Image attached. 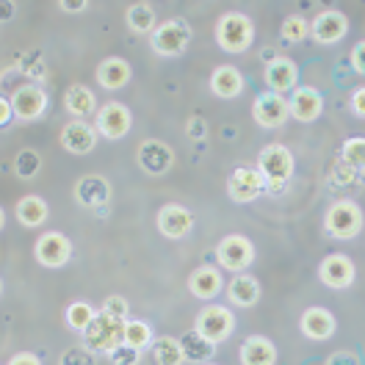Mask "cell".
Listing matches in <instances>:
<instances>
[{"label":"cell","mask_w":365,"mask_h":365,"mask_svg":"<svg viewBox=\"0 0 365 365\" xmlns=\"http://www.w3.org/2000/svg\"><path fill=\"white\" fill-rule=\"evenodd\" d=\"M222 288H225L222 285V274L213 266H200L197 272H191V277H188V291L197 299H202V302L216 299L222 294Z\"/></svg>","instance_id":"cell-23"},{"label":"cell","mask_w":365,"mask_h":365,"mask_svg":"<svg viewBox=\"0 0 365 365\" xmlns=\"http://www.w3.org/2000/svg\"><path fill=\"white\" fill-rule=\"evenodd\" d=\"M263 191H266V178L260 175V169L241 166V169H235V172L227 178L230 200L238 202V205H247V202H252V200H257Z\"/></svg>","instance_id":"cell-11"},{"label":"cell","mask_w":365,"mask_h":365,"mask_svg":"<svg viewBox=\"0 0 365 365\" xmlns=\"http://www.w3.org/2000/svg\"><path fill=\"white\" fill-rule=\"evenodd\" d=\"M341 160L349 163L354 172H365V136H354L343 141Z\"/></svg>","instance_id":"cell-33"},{"label":"cell","mask_w":365,"mask_h":365,"mask_svg":"<svg viewBox=\"0 0 365 365\" xmlns=\"http://www.w3.org/2000/svg\"><path fill=\"white\" fill-rule=\"evenodd\" d=\"M200 335H205L207 341H213L216 346L222 341H227L235 329V316L232 310L225 307V304H207L200 310L197 316V327H194Z\"/></svg>","instance_id":"cell-7"},{"label":"cell","mask_w":365,"mask_h":365,"mask_svg":"<svg viewBox=\"0 0 365 365\" xmlns=\"http://www.w3.org/2000/svg\"><path fill=\"white\" fill-rule=\"evenodd\" d=\"M335 327H338V321L327 307H307L299 319L302 335L310 341H329L335 335Z\"/></svg>","instance_id":"cell-19"},{"label":"cell","mask_w":365,"mask_h":365,"mask_svg":"<svg viewBox=\"0 0 365 365\" xmlns=\"http://www.w3.org/2000/svg\"><path fill=\"white\" fill-rule=\"evenodd\" d=\"M58 365H94V351L89 346H72L61 354Z\"/></svg>","instance_id":"cell-38"},{"label":"cell","mask_w":365,"mask_h":365,"mask_svg":"<svg viewBox=\"0 0 365 365\" xmlns=\"http://www.w3.org/2000/svg\"><path fill=\"white\" fill-rule=\"evenodd\" d=\"M39 169H42V155H39L36 150H23V153L14 158V175L23 178V180L36 178Z\"/></svg>","instance_id":"cell-35"},{"label":"cell","mask_w":365,"mask_h":365,"mask_svg":"<svg viewBox=\"0 0 365 365\" xmlns=\"http://www.w3.org/2000/svg\"><path fill=\"white\" fill-rule=\"evenodd\" d=\"M351 111L365 119V86L351 94Z\"/></svg>","instance_id":"cell-47"},{"label":"cell","mask_w":365,"mask_h":365,"mask_svg":"<svg viewBox=\"0 0 365 365\" xmlns=\"http://www.w3.org/2000/svg\"><path fill=\"white\" fill-rule=\"evenodd\" d=\"M297 81H299V67L291 58L279 56L277 61L266 64V83H269V91H274V94L294 91L297 89Z\"/></svg>","instance_id":"cell-21"},{"label":"cell","mask_w":365,"mask_h":365,"mask_svg":"<svg viewBox=\"0 0 365 365\" xmlns=\"http://www.w3.org/2000/svg\"><path fill=\"white\" fill-rule=\"evenodd\" d=\"M205 365H216V363H205Z\"/></svg>","instance_id":"cell-50"},{"label":"cell","mask_w":365,"mask_h":365,"mask_svg":"<svg viewBox=\"0 0 365 365\" xmlns=\"http://www.w3.org/2000/svg\"><path fill=\"white\" fill-rule=\"evenodd\" d=\"M150 360L153 365H182L185 357H182L180 338H169V335L155 338L150 346Z\"/></svg>","instance_id":"cell-29"},{"label":"cell","mask_w":365,"mask_h":365,"mask_svg":"<svg viewBox=\"0 0 365 365\" xmlns=\"http://www.w3.org/2000/svg\"><path fill=\"white\" fill-rule=\"evenodd\" d=\"M319 277L327 288L343 291V288H349V285L354 282V263H351L349 255L335 252V255L324 257V263L319 266Z\"/></svg>","instance_id":"cell-13"},{"label":"cell","mask_w":365,"mask_h":365,"mask_svg":"<svg viewBox=\"0 0 365 365\" xmlns=\"http://www.w3.org/2000/svg\"><path fill=\"white\" fill-rule=\"evenodd\" d=\"M252 116H255V122L260 128H269V130L272 128H282L288 122V116H291V106H288V100L282 94L263 91L252 103Z\"/></svg>","instance_id":"cell-10"},{"label":"cell","mask_w":365,"mask_h":365,"mask_svg":"<svg viewBox=\"0 0 365 365\" xmlns=\"http://www.w3.org/2000/svg\"><path fill=\"white\" fill-rule=\"evenodd\" d=\"M216 260H219L222 269L241 274L255 263V247H252V241L247 235H227L216 247Z\"/></svg>","instance_id":"cell-6"},{"label":"cell","mask_w":365,"mask_h":365,"mask_svg":"<svg viewBox=\"0 0 365 365\" xmlns=\"http://www.w3.org/2000/svg\"><path fill=\"white\" fill-rule=\"evenodd\" d=\"M6 365H42V360L36 354H31V351H20V354H14Z\"/></svg>","instance_id":"cell-45"},{"label":"cell","mask_w":365,"mask_h":365,"mask_svg":"<svg viewBox=\"0 0 365 365\" xmlns=\"http://www.w3.org/2000/svg\"><path fill=\"white\" fill-rule=\"evenodd\" d=\"M58 9H61V11H86L89 3H86V0H61Z\"/></svg>","instance_id":"cell-48"},{"label":"cell","mask_w":365,"mask_h":365,"mask_svg":"<svg viewBox=\"0 0 365 365\" xmlns=\"http://www.w3.org/2000/svg\"><path fill=\"white\" fill-rule=\"evenodd\" d=\"M106 357H108V363L111 365H138V360H141V349H133V346L122 343L119 349H114V351L106 354Z\"/></svg>","instance_id":"cell-39"},{"label":"cell","mask_w":365,"mask_h":365,"mask_svg":"<svg viewBox=\"0 0 365 365\" xmlns=\"http://www.w3.org/2000/svg\"><path fill=\"white\" fill-rule=\"evenodd\" d=\"M210 91L216 97H222V100H232V97H238L244 91V75L232 64H222L210 75Z\"/></svg>","instance_id":"cell-24"},{"label":"cell","mask_w":365,"mask_h":365,"mask_svg":"<svg viewBox=\"0 0 365 365\" xmlns=\"http://www.w3.org/2000/svg\"><path fill=\"white\" fill-rule=\"evenodd\" d=\"M64 106H67V111L75 119H83V116H89L97 111V97H94V91L89 86H83V83H72L67 91H64Z\"/></svg>","instance_id":"cell-28"},{"label":"cell","mask_w":365,"mask_h":365,"mask_svg":"<svg viewBox=\"0 0 365 365\" xmlns=\"http://www.w3.org/2000/svg\"><path fill=\"white\" fill-rule=\"evenodd\" d=\"M288 106L297 122H316L324 114V94L313 86H297L288 97Z\"/></svg>","instance_id":"cell-15"},{"label":"cell","mask_w":365,"mask_h":365,"mask_svg":"<svg viewBox=\"0 0 365 365\" xmlns=\"http://www.w3.org/2000/svg\"><path fill=\"white\" fill-rule=\"evenodd\" d=\"M260 282L252 274H238L235 279H230L227 285V299L235 307H252L260 302Z\"/></svg>","instance_id":"cell-26"},{"label":"cell","mask_w":365,"mask_h":365,"mask_svg":"<svg viewBox=\"0 0 365 365\" xmlns=\"http://www.w3.org/2000/svg\"><path fill=\"white\" fill-rule=\"evenodd\" d=\"M191 25L185 23V20H166V23H160L153 34H150V47H153V53H158L163 58H175V56H182L185 53V47L191 42Z\"/></svg>","instance_id":"cell-5"},{"label":"cell","mask_w":365,"mask_h":365,"mask_svg":"<svg viewBox=\"0 0 365 365\" xmlns=\"http://www.w3.org/2000/svg\"><path fill=\"white\" fill-rule=\"evenodd\" d=\"M94 319H97V310L91 307L89 302H72L67 307V324L75 332H86Z\"/></svg>","instance_id":"cell-32"},{"label":"cell","mask_w":365,"mask_h":365,"mask_svg":"<svg viewBox=\"0 0 365 365\" xmlns=\"http://www.w3.org/2000/svg\"><path fill=\"white\" fill-rule=\"evenodd\" d=\"M97 133L106 138H111V141H119V138H125L130 133V128H133V116H130V108L125 106V103H119V100H111V103H106L100 111H97Z\"/></svg>","instance_id":"cell-9"},{"label":"cell","mask_w":365,"mask_h":365,"mask_svg":"<svg viewBox=\"0 0 365 365\" xmlns=\"http://www.w3.org/2000/svg\"><path fill=\"white\" fill-rule=\"evenodd\" d=\"M255 42V25L241 11H227L216 23V45L225 53H244Z\"/></svg>","instance_id":"cell-2"},{"label":"cell","mask_w":365,"mask_h":365,"mask_svg":"<svg viewBox=\"0 0 365 365\" xmlns=\"http://www.w3.org/2000/svg\"><path fill=\"white\" fill-rule=\"evenodd\" d=\"M125 20H128V28H130L133 34H153V31L158 28V25H155V9H153L150 3H133V6L128 9Z\"/></svg>","instance_id":"cell-31"},{"label":"cell","mask_w":365,"mask_h":365,"mask_svg":"<svg viewBox=\"0 0 365 365\" xmlns=\"http://www.w3.org/2000/svg\"><path fill=\"white\" fill-rule=\"evenodd\" d=\"M75 200L83 207L100 210L111 200V182L106 178H100V175H86V178H81L75 182Z\"/></svg>","instance_id":"cell-20"},{"label":"cell","mask_w":365,"mask_h":365,"mask_svg":"<svg viewBox=\"0 0 365 365\" xmlns=\"http://www.w3.org/2000/svg\"><path fill=\"white\" fill-rule=\"evenodd\" d=\"M11 116H14V106H11V97H3V100H0V125L6 128V125L11 122Z\"/></svg>","instance_id":"cell-46"},{"label":"cell","mask_w":365,"mask_h":365,"mask_svg":"<svg viewBox=\"0 0 365 365\" xmlns=\"http://www.w3.org/2000/svg\"><path fill=\"white\" fill-rule=\"evenodd\" d=\"M324 365H360V360H357L354 351H335V354L327 357V363Z\"/></svg>","instance_id":"cell-42"},{"label":"cell","mask_w":365,"mask_h":365,"mask_svg":"<svg viewBox=\"0 0 365 365\" xmlns=\"http://www.w3.org/2000/svg\"><path fill=\"white\" fill-rule=\"evenodd\" d=\"M307 34H310V25H307V20H304V17L291 14V17H285V20H282V39H285L288 45H297V42H302Z\"/></svg>","instance_id":"cell-36"},{"label":"cell","mask_w":365,"mask_h":365,"mask_svg":"<svg viewBox=\"0 0 365 365\" xmlns=\"http://www.w3.org/2000/svg\"><path fill=\"white\" fill-rule=\"evenodd\" d=\"M138 166L147 172V175H163V172H169L172 169V163H175V153L158 141V138H147V141H141L138 144Z\"/></svg>","instance_id":"cell-16"},{"label":"cell","mask_w":365,"mask_h":365,"mask_svg":"<svg viewBox=\"0 0 365 365\" xmlns=\"http://www.w3.org/2000/svg\"><path fill=\"white\" fill-rule=\"evenodd\" d=\"M130 75H133L130 64L119 56H111L97 67V83L108 91H119L130 83Z\"/></svg>","instance_id":"cell-22"},{"label":"cell","mask_w":365,"mask_h":365,"mask_svg":"<svg viewBox=\"0 0 365 365\" xmlns=\"http://www.w3.org/2000/svg\"><path fill=\"white\" fill-rule=\"evenodd\" d=\"M128 302L122 297H108L106 299V304H103V313H108V316H114V319H125L128 321Z\"/></svg>","instance_id":"cell-41"},{"label":"cell","mask_w":365,"mask_h":365,"mask_svg":"<svg viewBox=\"0 0 365 365\" xmlns=\"http://www.w3.org/2000/svg\"><path fill=\"white\" fill-rule=\"evenodd\" d=\"M185 133L191 138H202L207 133V125H205V119L202 116H194L191 122H188V128H185Z\"/></svg>","instance_id":"cell-44"},{"label":"cell","mask_w":365,"mask_h":365,"mask_svg":"<svg viewBox=\"0 0 365 365\" xmlns=\"http://www.w3.org/2000/svg\"><path fill=\"white\" fill-rule=\"evenodd\" d=\"M14 213H17V222L20 225H25V227H39V225L47 222V202L42 197H36V194H28V197H23L17 202Z\"/></svg>","instance_id":"cell-30"},{"label":"cell","mask_w":365,"mask_h":365,"mask_svg":"<svg viewBox=\"0 0 365 365\" xmlns=\"http://www.w3.org/2000/svg\"><path fill=\"white\" fill-rule=\"evenodd\" d=\"M277 58H279V56H277L274 47H266V50H263V61H266V64H272V61H277Z\"/></svg>","instance_id":"cell-49"},{"label":"cell","mask_w":365,"mask_h":365,"mask_svg":"<svg viewBox=\"0 0 365 365\" xmlns=\"http://www.w3.org/2000/svg\"><path fill=\"white\" fill-rule=\"evenodd\" d=\"M180 346H182V357H185V363L205 365V363H210L213 354H216V343L207 341L205 335H200L197 329L185 332V335L180 338Z\"/></svg>","instance_id":"cell-27"},{"label":"cell","mask_w":365,"mask_h":365,"mask_svg":"<svg viewBox=\"0 0 365 365\" xmlns=\"http://www.w3.org/2000/svg\"><path fill=\"white\" fill-rule=\"evenodd\" d=\"M241 365H274L277 363V346L263 335H250L241 343Z\"/></svg>","instance_id":"cell-25"},{"label":"cell","mask_w":365,"mask_h":365,"mask_svg":"<svg viewBox=\"0 0 365 365\" xmlns=\"http://www.w3.org/2000/svg\"><path fill=\"white\" fill-rule=\"evenodd\" d=\"M357 175H360V172H354L349 163H343V160H341V163L332 169V175H329V182H332V185H351V182L357 180Z\"/></svg>","instance_id":"cell-40"},{"label":"cell","mask_w":365,"mask_h":365,"mask_svg":"<svg viewBox=\"0 0 365 365\" xmlns=\"http://www.w3.org/2000/svg\"><path fill=\"white\" fill-rule=\"evenodd\" d=\"M351 67H354V72L365 75V39L351 47Z\"/></svg>","instance_id":"cell-43"},{"label":"cell","mask_w":365,"mask_h":365,"mask_svg":"<svg viewBox=\"0 0 365 365\" xmlns=\"http://www.w3.org/2000/svg\"><path fill=\"white\" fill-rule=\"evenodd\" d=\"M11 106L20 122H34L47 111V94L39 83H23L11 94Z\"/></svg>","instance_id":"cell-12"},{"label":"cell","mask_w":365,"mask_h":365,"mask_svg":"<svg viewBox=\"0 0 365 365\" xmlns=\"http://www.w3.org/2000/svg\"><path fill=\"white\" fill-rule=\"evenodd\" d=\"M257 169L260 175L266 178V188L272 194H282L285 185L294 178V169H297V160H294V153L282 144H269L260 158H257Z\"/></svg>","instance_id":"cell-1"},{"label":"cell","mask_w":365,"mask_h":365,"mask_svg":"<svg viewBox=\"0 0 365 365\" xmlns=\"http://www.w3.org/2000/svg\"><path fill=\"white\" fill-rule=\"evenodd\" d=\"M153 329H150V324L147 321H128L125 324V343L128 346H133V349H144V346H153Z\"/></svg>","instance_id":"cell-34"},{"label":"cell","mask_w":365,"mask_h":365,"mask_svg":"<svg viewBox=\"0 0 365 365\" xmlns=\"http://www.w3.org/2000/svg\"><path fill=\"white\" fill-rule=\"evenodd\" d=\"M34 255H36V263L39 266H45V269H61V266H67L69 257H72V241H69L64 232L50 230L45 235H39V241L34 247Z\"/></svg>","instance_id":"cell-8"},{"label":"cell","mask_w":365,"mask_h":365,"mask_svg":"<svg viewBox=\"0 0 365 365\" xmlns=\"http://www.w3.org/2000/svg\"><path fill=\"white\" fill-rule=\"evenodd\" d=\"M365 219H363V207L357 205L354 200H338L332 202L327 216H324V230L338 238V241H351L360 235Z\"/></svg>","instance_id":"cell-3"},{"label":"cell","mask_w":365,"mask_h":365,"mask_svg":"<svg viewBox=\"0 0 365 365\" xmlns=\"http://www.w3.org/2000/svg\"><path fill=\"white\" fill-rule=\"evenodd\" d=\"M310 34L316 36V42H321V45H335V42H341L343 36L349 34V17L343 11H338V9H327V11H321L319 17L313 20Z\"/></svg>","instance_id":"cell-14"},{"label":"cell","mask_w":365,"mask_h":365,"mask_svg":"<svg viewBox=\"0 0 365 365\" xmlns=\"http://www.w3.org/2000/svg\"><path fill=\"white\" fill-rule=\"evenodd\" d=\"M155 225H158V232L160 235H166V238H185L191 227H194V216H191V210L182 205H175V202H169V205H163L158 210V219H155Z\"/></svg>","instance_id":"cell-17"},{"label":"cell","mask_w":365,"mask_h":365,"mask_svg":"<svg viewBox=\"0 0 365 365\" xmlns=\"http://www.w3.org/2000/svg\"><path fill=\"white\" fill-rule=\"evenodd\" d=\"M17 69H20L23 75H28L31 81H45V75H47L42 53H25L23 58H20V64H17Z\"/></svg>","instance_id":"cell-37"},{"label":"cell","mask_w":365,"mask_h":365,"mask_svg":"<svg viewBox=\"0 0 365 365\" xmlns=\"http://www.w3.org/2000/svg\"><path fill=\"white\" fill-rule=\"evenodd\" d=\"M125 319H114L108 313H97V319L89 324L83 335V346H89L91 351H100V354H111L114 349H119L125 343Z\"/></svg>","instance_id":"cell-4"},{"label":"cell","mask_w":365,"mask_h":365,"mask_svg":"<svg viewBox=\"0 0 365 365\" xmlns=\"http://www.w3.org/2000/svg\"><path fill=\"white\" fill-rule=\"evenodd\" d=\"M97 136H100L97 128L86 125L83 119H75V122L64 125V130H61V147L72 155H89L97 147Z\"/></svg>","instance_id":"cell-18"}]
</instances>
